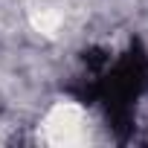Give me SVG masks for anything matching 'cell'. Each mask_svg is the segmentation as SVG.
I'll list each match as a JSON object with an SVG mask.
<instances>
[{
  "instance_id": "1",
  "label": "cell",
  "mask_w": 148,
  "mask_h": 148,
  "mask_svg": "<svg viewBox=\"0 0 148 148\" xmlns=\"http://www.w3.org/2000/svg\"><path fill=\"white\" fill-rule=\"evenodd\" d=\"M93 131L96 122L90 110L70 99L49 105L38 122V139L47 145H84L93 142Z\"/></svg>"
},
{
  "instance_id": "2",
  "label": "cell",
  "mask_w": 148,
  "mask_h": 148,
  "mask_svg": "<svg viewBox=\"0 0 148 148\" xmlns=\"http://www.w3.org/2000/svg\"><path fill=\"white\" fill-rule=\"evenodd\" d=\"M29 23L44 35H58L67 26V9L61 0H38L29 6Z\"/></svg>"
}]
</instances>
